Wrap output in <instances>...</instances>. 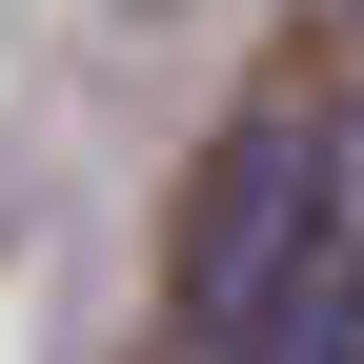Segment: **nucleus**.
Segmentation results:
<instances>
[{
	"instance_id": "nucleus-1",
	"label": "nucleus",
	"mask_w": 364,
	"mask_h": 364,
	"mask_svg": "<svg viewBox=\"0 0 364 364\" xmlns=\"http://www.w3.org/2000/svg\"><path fill=\"white\" fill-rule=\"evenodd\" d=\"M263 364H364V324H304V344H263Z\"/></svg>"
}]
</instances>
